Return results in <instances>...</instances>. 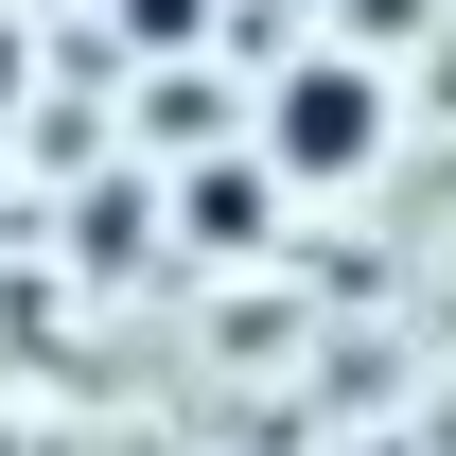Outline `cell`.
Here are the masks:
<instances>
[{"label": "cell", "mask_w": 456, "mask_h": 456, "mask_svg": "<svg viewBox=\"0 0 456 456\" xmlns=\"http://www.w3.org/2000/svg\"><path fill=\"white\" fill-rule=\"evenodd\" d=\"M123 36H141V53H175V36H211V0H123Z\"/></svg>", "instance_id": "cell-3"}, {"label": "cell", "mask_w": 456, "mask_h": 456, "mask_svg": "<svg viewBox=\"0 0 456 456\" xmlns=\"http://www.w3.org/2000/svg\"><path fill=\"white\" fill-rule=\"evenodd\" d=\"M193 246H264V175H193Z\"/></svg>", "instance_id": "cell-2"}, {"label": "cell", "mask_w": 456, "mask_h": 456, "mask_svg": "<svg viewBox=\"0 0 456 456\" xmlns=\"http://www.w3.org/2000/svg\"><path fill=\"white\" fill-rule=\"evenodd\" d=\"M387 159V88L351 53H298L281 88H264V175H298V193H334V175Z\"/></svg>", "instance_id": "cell-1"}]
</instances>
